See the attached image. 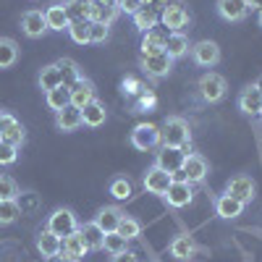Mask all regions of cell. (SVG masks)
Masks as SVG:
<instances>
[{
	"label": "cell",
	"mask_w": 262,
	"mask_h": 262,
	"mask_svg": "<svg viewBox=\"0 0 262 262\" xmlns=\"http://www.w3.org/2000/svg\"><path fill=\"white\" fill-rule=\"evenodd\" d=\"M160 137H163L165 147H179L186 155H191V131H189V123L184 118H179V116L165 118V123L160 128Z\"/></svg>",
	"instance_id": "1"
},
{
	"label": "cell",
	"mask_w": 262,
	"mask_h": 262,
	"mask_svg": "<svg viewBox=\"0 0 262 262\" xmlns=\"http://www.w3.org/2000/svg\"><path fill=\"white\" fill-rule=\"evenodd\" d=\"M50 233H55V236H69V233H74V231H79V221H76V215H74V210H69V207H58V210H53L50 215H48V226H45Z\"/></svg>",
	"instance_id": "2"
},
{
	"label": "cell",
	"mask_w": 262,
	"mask_h": 262,
	"mask_svg": "<svg viewBox=\"0 0 262 262\" xmlns=\"http://www.w3.org/2000/svg\"><path fill=\"white\" fill-rule=\"evenodd\" d=\"M160 24L168 32H184V27H189V11L184 8V3H165L160 11Z\"/></svg>",
	"instance_id": "3"
},
{
	"label": "cell",
	"mask_w": 262,
	"mask_h": 262,
	"mask_svg": "<svg viewBox=\"0 0 262 262\" xmlns=\"http://www.w3.org/2000/svg\"><path fill=\"white\" fill-rule=\"evenodd\" d=\"M131 144L142 152H149L163 144V137H160V128L155 123H139L134 131H131Z\"/></svg>",
	"instance_id": "4"
},
{
	"label": "cell",
	"mask_w": 262,
	"mask_h": 262,
	"mask_svg": "<svg viewBox=\"0 0 262 262\" xmlns=\"http://www.w3.org/2000/svg\"><path fill=\"white\" fill-rule=\"evenodd\" d=\"M196 90H200V97H202L205 102H217V100L226 97V90H228V86H226V79H223L221 74L210 71V74H205V76L200 79Z\"/></svg>",
	"instance_id": "5"
},
{
	"label": "cell",
	"mask_w": 262,
	"mask_h": 262,
	"mask_svg": "<svg viewBox=\"0 0 262 262\" xmlns=\"http://www.w3.org/2000/svg\"><path fill=\"white\" fill-rule=\"evenodd\" d=\"M210 173V165L202 155H196V152H191V155H186L184 160V168L179 170V176H173V179H184L189 184H200L205 181V176Z\"/></svg>",
	"instance_id": "6"
},
{
	"label": "cell",
	"mask_w": 262,
	"mask_h": 262,
	"mask_svg": "<svg viewBox=\"0 0 262 262\" xmlns=\"http://www.w3.org/2000/svg\"><path fill=\"white\" fill-rule=\"evenodd\" d=\"M191 58L196 66H202V69H212V66L221 63V48H217V42L212 39H202L191 45Z\"/></svg>",
	"instance_id": "7"
},
{
	"label": "cell",
	"mask_w": 262,
	"mask_h": 262,
	"mask_svg": "<svg viewBox=\"0 0 262 262\" xmlns=\"http://www.w3.org/2000/svg\"><path fill=\"white\" fill-rule=\"evenodd\" d=\"M86 252H90V247H86L84 236L79 231H74V233L60 238V254H63L66 262H81L86 257Z\"/></svg>",
	"instance_id": "8"
},
{
	"label": "cell",
	"mask_w": 262,
	"mask_h": 262,
	"mask_svg": "<svg viewBox=\"0 0 262 262\" xmlns=\"http://www.w3.org/2000/svg\"><path fill=\"white\" fill-rule=\"evenodd\" d=\"M184 160H186V152H184V149L160 144V152H158L155 165H158V168H163L165 173H170V176H176V173L184 168Z\"/></svg>",
	"instance_id": "9"
},
{
	"label": "cell",
	"mask_w": 262,
	"mask_h": 262,
	"mask_svg": "<svg viewBox=\"0 0 262 262\" xmlns=\"http://www.w3.org/2000/svg\"><path fill=\"white\" fill-rule=\"evenodd\" d=\"M0 139L13 144V147H21V144H24V139H27L24 126H21L11 113H0Z\"/></svg>",
	"instance_id": "10"
},
{
	"label": "cell",
	"mask_w": 262,
	"mask_h": 262,
	"mask_svg": "<svg viewBox=\"0 0 262 262\" xmlns=\"http://www.w3.org/2000/svg\"><path fill=\"white\" fill-rule=\"evenodd\" d=\"M165 200H168L170 207L181 210V207L191 205V200H194V189H191V184L184 181V179H173V184H170L168 191H165Z\"/></svg>",
	"instance_id": "11"
},
{
	"label": "cell",
	"mask_w": 262,
	"mask_h": 262,
	"mask_svg": "<svg viewBox=\"0 0 262 262\" xmlns=\"http://www.w3.org/2000/svg\"><path fill=\"white\" fill-rule=\"evenodd\" d=\"M142 69H144L149 76L160 79V76H165V74L173 69V58H170L165 50L152 53V55H142Z\"/></svg>",
	"instance_id": "12"
},
{
	"label": "cell",
	"mask_w": 262,
	"mask_h": 262,
	"mask_svg": "<svg viewBox=\"0 0 262 262\" xmlns=\"http://www.w3.org/2000/svg\"><path fill=\"white\" fill-rule=\"evenodd\" d=\"M244 207L247 205L242 200H236V196H231L228 191L215 200V215L223 217V221H236L238 215H244Z\"/></svg>",
	"instance_id": "13"
},
{
	"label": "cell",
	"mask_w": 262,
	"mask_h": 262,
	"mask_svg": "<svg viewBox=\"0 0 262 262\" xmlns=\"http://www.w3.org/2000/svg\"><path fill=\"white\" fill-rule=\"evenodd\" d=\"M170 184H173V176H170V173H165L163 168H158V165H152L147 170V176H144V189L149 194H158V196H165V191H168Z\"/></svg>",
	"instance_id": "14"
},
{
	"label": "cell",
	"mask_w": 262,
	"mask_h": 262,
	"mask_svg": "<svg viewBox=\"0 0 262 262\" xmlns=\"http://www.w3.org/2000/svg\"><path fill=\"white\" fill-rule=\"evenodd\" d=\"M21 32L29 39H39L45 32H50L48 24H45V11H27L21 16Z\"/></svg>",
	"instance_id": "15"
},
{
	"label": "cell",
	"mask_w": 262,
	"mask_h": 262,
	"mask_svg": "<svg viewBox=\"0 0 262 262\" xmlns=\"http://www.w3.org/2000/svg\"><path fill=\"white\" fill-rule=\"evenodd\" d=\"M226 191H228L231 196H236V200H242V202L247 205V202H252L254 196H257V184H254L249 176H233V179L228 181Z\"/></svg>",
	"instance_id": "16"
},
{
	"label": "cell",
	"mask_w": 262,
	"mask_h": 262,
	"mask_svg": "<svg viewBox=\"0 0 262 262\" xmlns=\"http://www.w3.org/2000/svg\"><path fill=\"white\" fill-rule=\"evenodd\" d=\"M238 107H242V113L257 118L262 116V92L257 90V86H247V90H242V95H238Z\"/></svg>",
	"instance_id": "17"
},
{
	"label": "cell",
	"mask_w": 262,
	"mask_h": 262,
	"mask_svg": "<svg viewBox=\"0 0 262 262\" xmlns=\"http://www.w3.org/2000/svg\"><path fill=\"white\" fill-rule=\"evenodd\" d=\"M107 118V111H105V105L95 97L90 105H84L81 107V126H90V128H100Z\"/></svg>",
	"instance_id": "18"
},
{
	"label": "cell",
	"mask_w": 262,
	"mask_h": 262,
	"mask_svg": "<svg viewBox=\"0 0 262 262\" xmlns=\"http://www.w3.org/2000/svg\"><path fill=\"white\" fill-rule=\"evenodd\" d=\"M217 13H221V18L226 21H242L247 13H249V6L247 0H217Z\"/></svg>",
	"instance_id": "19"
},
{
	"label": "cell",
	"mask_w": 262,
	"mask_h": 262,
	"mask_svg": "<svg viewBox=\"0 0 262 262\" xmlns=\"http://www.w3.org/2000/svg\"><path fill=\"white\" fill-rule=\"evenodd\" d=\"M165 39H168V29H149L142 32V55H152V53H160L165 50Z\"/></svg>",
	"instance_id": "20"
},
{
	"label": "cell",
	"mask_w": 262,
	"mask_h": 262,
	"mask_svg": "<svg viewBox=\"0 0 262 262\" xmlns=\"http://www.w3.org/2000/svg\"><path fill=\"white\" fill-rule=\"evenodd\" d=\"M131 18H134V27L139 32H149L160 24V8L158 6H142Z\"/></svg>",
	"instance_id": "21"
},
{
	"label": "cell",
	"mask_w": 262,
	"mask_h": 262,
	"mask_svg": "<svg viewBox=\"0 0 262 262\" xmlns=\"http://www.w3.org/2000/svg\"><path fill=\"white\" fill-rule=\"evenodd\" d=\"M92 100H95V84H92L90 79H84V76H81V79L71 86V105L81 111V107H84V105H90Z\"/></svg>",
	"instance_id": "22"
},
{
	"label": "cell",
	"mask_w": 262,
	"mask_h": 262,
	"mask_svg": "<svg viewBox=\"0 0 262 262\" xmlns=\"http://www.w3.org/2000/svg\"><path fill=\"white\" fill-rule=\"evenodd\" d=\"M121 217H123L121 207H116V205H107V207H102V210L97 212L95 223H97V226H100L105 233H113V231H118V226H121Z\"/></svg>",
	"instance_id": "23"
},
{
	"label": "cell",
	"mask_w": 262,
	"mask_h": 262,
	"mask_svg": "<svg viewBox=\"0 0 262 262\" xmlns=\"http://www.w3.org/2000/svg\"><path fill=\"white\" fill-rule=\"evenodd\" d=\"M55 126L60 131H66V134H69V131L81 128V111H79V107H74V105L63 107V111L55 113Z\"/></svg>",
	"instance_id": "24"
},
{
	"label": "cell",
	"mask_w": 262,
	"mask_h": 262,
	"mask_svg": "<svg viewBox=\"0 0 262 262\" xmlns=\"http://www.w3.org/2000/svg\"><path fill=\"white\" fill-rule=\"evenodd\" d=\"M168 249H170V257H176V259H191L196 252V244L189 233H179V236H173Z\"/></svg>",
	"instance_id": "25"
},
{
	"label": "cell",
	"mask_w": 262,
	"mask_h": 262,
	"mask_svg": "<svg viewBox=\"0 0 262 262\" xmlns=\"http://www.w3.org/2000/svg\"><path fill=\"white\" fill-rule=\"evenodd\" d=\"M37 252L45 257V259L58 257V254H60V236L50 233L48 228H45V231H39V236H37Z\"/></svg>",
	"instance_id": "26"
},
{
	"label": "cell",
	"mask_w": 262,
	"mask_h": 262,
	"mask_svg": "<svg viewBox=\"0 0 262 262\" xmlns=\"http://www.w3.org/2000/svg\"><path fill=\"white\" fill-rule=\"evenodd\" d=\"M118 6H105V3H90V21H95V24H105V27H111L116 16H118Z\"/></svg>",
	"instance_id": "27"
},
{
	"label": "cell",
	"mask_w": 262,
	"mask_h": 262,
	"mask_svg": "<svg viewBox=\"0 0 262 262\" xmlns=\"http://www.w3.org/2000/svg\"><path fill=\"white\" fill-rule=\"evenodd\" d=\"M191 50V45H189V37L184 34V32H168V39H165V53L176 60V58H181V55H186Z\"/></svg>",
	"instance_id": "28"
},
{
	"label": "cell",
	"mask_w": 262,
	"mask_h": 262,
	"mask_svg": "<svg viewBox=\"0 0 262 262\" xmlns=\"http://www.w3.org/2000/svg\"><path fill=\"white\" fill-rule=\"evenodd\" d=\"M45 24H48L50 32H63V29L71 27L69 16H66V11H63V3H55V6H50L45 11Z\"/></svg>",
	"instance_id": "29"
},
{
	"label": "cell",
	"mask_w": 262,
	"mask_h": 262,
	"mask_svg": "<svg viewBox=\"0 0 262 262\" xmlns=\"http://www.w3.org/2000/svg\"><path fill=\"white\" fill-rule=\"evenodd\" d=\"M55 66H58V74H60V84H63V86H69V90L81 79L79 66H76L71 58H60V60H55Z\"/></svg>",
	"instance_id": "30"
},
{
	"label": "cell",
	"mask_w": 262,
	"mask_h": 262,
	"mask_svg": "<svg viewBox=\"0 0 262 262\" xmlns=\"http://www.w3.org/2000/svg\"><path fill=\"white\" fill-rule=\"evenodd\" d=\"M45 102H48V107L53 113H58V111H63V107L71 105V90L60 84V86H55V90L45 92Z\"/></svg>",
	"instance_id": "31"
},
{
	"label": "cell",
	"mask_w": 262,
	"mask_h": 262,
	"mask_svg": "<svg viewBox=\"0 0 262 262\" xmlns=\"http://www.w3.org/2000/svg\"><path fill=\"white\" fill-rule=\"evenodd\" d=\"M79 233L84 236V242H86V247H90V252L95 249H102V242H105V231L95 223V221H90V223H84V226H79Z\"/></svg>",
	"instance_id": "32"
},
{
	"label": "cell",
	"mask_w": 262,
	"mask_h": 262,
	"mask_svg": "<svg viewBox=\"0 0 262 262\" xmlns=\"http://www.w3.org/2000/svg\"><path fill=\"white\" fill-rule=\"evenodd\" d=\"M63 11L71 24L76 21H90V3L86 0H63Z\"/></svg>",
	"instance_id": "33"
},
{
	"label": "cell",
	"mask_w": 262,
	"mask_h": 262,
	"mask_svg": "<svg viewBox=\"0 0 262 262\" xmlns=\"http://www.w3.org/2000/svg\"><path fill=\"white\" fill-rule=\"evenodd\" d=\"M18 60V45L11 37H0V69H11Z\"/></svg>",
	"instance_id": "34"
},
{
	"label": "cell",
	"mask_w": 262,
	"mask_h": 262,
	"mask_svg": "<svg viewBox=\"0 0 262 262\" xmlns=\"http://www.w3.org/2000/svg\"><path fill=\"white\" fill-rule=\"evenodd\" d=\"M37 84H39V90H42V92H50V90H55V86H60L58 66H55V63L45 66V69L39 71V76H37Z\"/></svg>",
	"instance_id": "35"
},
{
	"label": "cell",
	"mask_w": 262,
	"mask_h": 262,
	"mask_svg": "<svg viewBox=\"0 0 262 262\" xmlns=\"http://www.w3.org/2000/svg\"><path fill=\"white\" fill-rule=\"evenodd\" d=\"M21 215H24V212H21V207H18L16 200H3V202H0V226L16 223Z\"/></svg>",
	"instance_id": "36"
},
{
	"label": "cell",
	"mask_w": 262,
	"mask_h": 262,
	"mask_svg": "<svg viewBox=\"0 0 262 262\" xmlns=\"http://www.w3.org/2000/svg\"><path fill=\"white\" fill-rule=\"evenodd\" d=\"M111 194L116 196L118 202H123V200H128V196L134 194V184H131L126 176H116L111 181Z\"/></svg>",
	"instance_id": "37"
},
{
	"label": "cell",
	"mask_w": 262,
	"mask_h": 262,
	"mask_svg": "<svg viewBox=\"0 0 262 262\" xmlns=\"http://www.w3.org/2000/svg\"><path fill=\"white\" fill-rule=\"evenodd\" d=\"M128 242H126V238L118 233V231H113V233H105V242H102V249L107 252V254H121V252H126L128 247H126Z\"/></svg>",
	"instance_id": "38"
},
{
	"label": "cell",
	"mask_w": 262,
	"mask_h": 262,
	"mask_svg": "<svg viewBox=\"0 0 262 262\" xmlns=\"http://www.w3.org/2000/svg\"><path fill=\"white\" fill-rule=\"evenodd\" d=\"M118 233L126 238V242H131V238H137L142 233V223L137 221V217H131V215H123L121 226H118Z\"/></svg>",
	"instance_id": "39"
},
{
	"label": "cell",
	"mask_w": 262,
	"mask_h": 262,
	"mask_svg": "<svg viewBox=\"0 0 262 262\" xmlns=\"http://www.w3.org/2000/svg\"><path fill=\"white\" fill-rule=\"evenodd\" d=\"M69 37L76 45H90V21H76L69 27Z\"/></svg>",
	"instance_id": "40"
},
{
	"label": "cell",
	"mask_w": 262,
	"mask_h": 262,
	"mask_svg": "<svg viewBox=\"0 0 262 262\" xmlns=\"http://www.w3.org/2000/svg\"><path fill=\"white\" fill-rule=\"evenodd\" d=\"M3 200H18V184L6 173H0V202Z\"/></svg>",
	"instance_id": "41"
},
{
	"label": "cell",
	"mask_w": 262,
	"mask_h": 262,
	"mask_svg": "<svg viewBox=\"0 0 262 262\" xmlns=\"http://www.w3.org/2000/svg\"><path fill=\"white\" fill-rule=\"evenodd\" d=\"M107 37H111V29H107L105 24H95V21H90V45H102Z\"/></svg>",
	"instance_id": "42"
},
{
	"label": "cell",
	"mask_w": 262,
	"mask_h": 262,
	"mask_svg": "<svg viewBox=\"0 0 262 262\" xmlns=\"http://www.w3.org/2000/svg\"><path fill=\"white\" fill-rule=\"evenodd\" d=\"M18 160V147L0 139V165H13Z\"/></svg>",
	"instance_id": "43"
},
{
	"label": "cell",
	"mask_w": 262,
	"mask_h": 262,
	"mask_svg": "<svg viewBox=\"0 0 262 262\" xmlns=\"http://www.w3.org/2000/svg\"><path fill=\"white\" fill-rule=\"evenodd\" d=\"M139 8H142V0H118V11H123L128 16H134Z\"/></svg>",
	"instance_id": "44"
},
{
	"label": "cell",
	"mask_w": 262,
	"mask_h": 262,
	"mask_svg": "<svg viewBox=\"0 0 262 262\" xmlns=\"http://www.w3.org/2000/svg\"><path fill=\"white\" fill-rule=\"evenodd\" d=\"M111 262H139V259H137L134 252H128V249H126V252H121V254H113Z\"/></svg>",
	"instance_id": "45"
},
{
	"label": "cell",
	"mask_w": 262,
	"mask_h": 262,
	"mask_svg": "<svg viewBox=\"0 0 262 262\" xmlns=\"http://www.w3.org/2000/svg\"><path fill=\"white\" fill-rule=\"evenodd\" d=\"M247 6H249V8H257V11H262V0H247Z\"/></svg>",
	"instance_id": "46"
},
{
	"label": "cell",
	"mask_w": 262,
	"mask_h": 262,
	"mask_svg": "<svg viewBox=\"0 0 262 262\" xmlns=\"http://www.w3.org/2000/svg\"><path fill=\"white\" fill-rule=\"evenodd\" d=\"M142 6H158V0H142Z\"/></svg>",
	"instance_id": "47"
},
{
	"label": "cell",
	"mask_w": 262,
	"mask_h": 262,
	"mask_svg": "<svg viewBox=\"0 0 262 262\" xmlns=\"http://www.w3.org/2000/svg\"><path fill=\"white\" fill-rule=\"evenodd\" d=\"M254 86H257V90H259V92H262V74H259V79H257V81H254Z\"/></svg>",
	"instance_id": "48"
},
{
	"label": "cell",
	"mask_w": 262,
	"mask_h": 262,
	"mask_svg": "<svg viewBox=\"0 0 262 262\" xmlns=\"http://www.w3.org/2000/svg\"><path fill=\"white\" fill-rule=\"evenodd\" d=\"M257 21H259V27H262V11H259V16H257Z\"/></svg>",
	"instance_id": "49"
},
{
	"label": "cell",
	"mask_w": 262,
	"mask_h": 262,
	"mask_svg": "<svg viewBox=\"0 0 262 262\" xmlns=\"http://www.w3.org/2000/svg\"><path fill=\"white\" fill-rule=\"evenodd\" d=\"M86 3H95V0H86Z\"/></svg>",
	"instance_id": "50"
}]
</instances>
